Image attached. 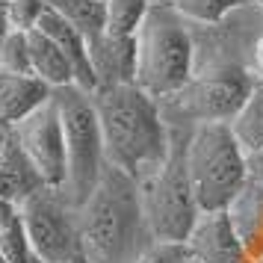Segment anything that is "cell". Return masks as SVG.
I'll return each instance as SVG.
<instances>
[{
    "mask_svg": "<svg viewBox=\"0 0 263 263\" xmlns=\"http://www.w3.org/2000/svg\"><path fill=\"white\" fill-rule=\"evenodd\" d=\"M92 98L109 166L127 172L133 180L148 178L157 166H163L172 133L157 98L142 92L136 83L107 86Z\"/></svg>",
    "mask_w": 263,
    "mask_h": 263,
    "instance_id": "6da1fadb",
    "label": "cell"
},
{
    "mask_svg": "<svg viewBox=\"0 0 263 263\" xmlns=\"http://www.w3.org/2000/svg\"><path fill=\"white\" fill-rule=\"evenodd\" d=\"M77 225L89 263H136L145 246L154 242L142 213L139 183L109 163L98 186L77 207Z\"/></svg>",
    "mask_w": 263,
    "mask_h": 263,
    "instance_id": "7a4b0ae2",
    "label": "cell"
},
{
    "mask_svg": "<svg viewBox=\"0 0 263 263\" xmlns=\"http://www.w3.org/2000/svg\"><path fill=\"white\" fill-rule=\"evenodd\" d=\"M136 45V80L142 92L163 98L180 92L195 74V39L192 24L168 3L157 0L133 36Z\"/></svg>",
    "mask_w": 263,
    "mask_h": 263,
    "instance_id": "3957f363",
    "label": "cell"
},
{
    "mask_svg": "<svg viewBox=\"0 0 263 263\" xmlns=\"http://www.w3.org/2000/svg\"><path fill=\"white\" fill-rule=\"evenodd\" d=\"M183 157H186L190 183L201 213L228 210L249 186L246 151L239 148L228 121L192 127L186 133Z\"/></svg>",
    "mask_w": 263,
    "mask_h": 263,
    "instance_id": "277c9868",
    "label": "cell"
},
{
    "mask_svg": "<svg viewBox=\"0 0 263 263\" xmlns=\"http://www.w3.org/2000/svg\"><path fill=\"white\" fill-rule=\"evenodd\" d=\"M172 145L163 166H157L148 178L139 183V198H142V213L151 231V239H166V242H186L192 225L198 222L201 207L195 201V192L186 172V127H168Z\"/></svg>",
    "mask_w": 263,
    "mask_h": 263,
    "instance_id": "5b68a950",
    "label": "cell"
},
{
    "mask_svg": "<svg viewBox=\"0 0 263 263\" xmlns=\"http://www.w3.org/2000/svg\"><path fill=\"white\" fill-rule=\"evenodd\" d=\"M53 98L60 107L62 136H65V186H62V195L74 207H80L89 198V192L98 186V180L107 168L95 98L80 86L53 89Z\"/></svg>",
    "mask_w": 263,
    "mask_h": 263,
    "instance_id": "8992f818",
    "label": "cell"
},
{
    "mask_svg": "<svg viewBox=\"0 0 263 263\" xmlns=\"http://www.w3.org/2000/svg\"><path fill=\"white\" fill-rule=\"evenodd\" d=\"M257 80L251 74H195L180 92L160 101L168 127H198L228 121L239 112Z\"/></svg>",
    "mask_w": 263,
    "mask_h": 263,
    "instance_id": "52a82bcc",
    "label": "cell"
},
{
    "mask_svg": "<svg viewBox=\"0 0 263 263\" xmlns=\"http://www.w3.org/2000/svg\"><path fill=\"white\" fill-rule=\"evenodd\" d=\"M24 222V234L33 251V260L42 263H65L80 257V225L77 207L60 190H39L18 204Z\"/></svg>",
    "mask_w": 263,
    "mask_h": 263,
    "instance_id": "ba28073f",
    "label": "cell"
},
{
    "mask_svg": "<svg viewBox=\"0 0 263 263\" xmlns=\"http://www.w3.org/2000/svg\"><path fill=\"white\" fill-rule=\"evenodd\" d=\"M18 145L24 148L30 163L36 166L39 178L48 190L65 186V136H62V119L57 98L50 95L36 112H30L24 121L12 127Z\"/></svg>",
    "mask_w": 263,
    "mask_h": 263,
    "instance_id": "9c48e42d",
    "label": "cell"
},
{
    "mask_svg": "<svg viewBox=\"0 0 263 263\" xmlns=\"http://www.w3.org/2000/svg\"><path fill=\"white\" fill-rule=\"evenodd\" d=\"M192 263H249V251L239 239L228 210L201 213L186 237Z\"/></svg>",
    "mask_w": 263,
    "mask_h": 263,
    "instance_id": "30bf717a",
    "label": "cell"
},
{
    "mask_svg": "<svg viewBox=\"0 0 263 263\" xmlns=\"http://www.w3.org/2000/svg\"><path fill=\"white\" fill-rule=\"evenodd\" d=\"M89 62H92L98 89L124 86L136 80V45H133V39L109 36V33L89 39Z\"/></svg>",
    "mask_w": 263,
    "mask_h": 263,
    "instance_id": "8fae6325",
    "label": "cell"
},
{
    "mask_svg": "<svg viewBox=\"0 0 263 263\" xmlns=\"http://www.w3.org/2000/svg\"><path fill=\"white\" fill-rule=\"evenodd\" d=\"M50 95H53V89L39 77L0 74V127L12 130L18 121L36 112Z\"/></svg>",
    "mask_w": 263,
    "mask_h": 263,
    "instance_id": "7c38bea8",
    "label": "cell"
},
{
    "mask_svg": "<svg viewBox=\"0 0 263 263\" xmlns=\"http://www.w3.org/2000/svg\"><path fill=\"white\" fill-rule=\"evenodd\" d=\"M45 190V183L39 178L36 166L30 163V157L24 154V148L18 145L15 133L9 130L6 148H3V160H0V201L18 204L30 198L33 192Z\"/></svg>",
    "mask_w": 263,
    "mask_h": 263,
    "instance_id": "4fadbf2b",
    "label": "cell"
},
{
    "mask_svg": "<svg viewBox=\"0 0 263 263\" xmlns=\"http://www.w3.org/2000/svg\"><path fill=\"white\" fill-rule=\"evenodd\" d=\"M30 39V60H33V74L39 80H45L50 89H62V86H77V77H74V65L71 60L65 57V50L48 39L42 30H33L27 33Z\"/></svg>",
    "mask_w": 263,
    "mask_h": 263,
    "instance_id": "5bb4252c",
    "label": "cell"
},
{
    "mask_svg": "<svg viewBox=\"0 0 263 263\" xmlns=\"http://www.w3.org/2000/svg\"><path fill=\"white\" fill-rule=\"evenodd\" d=\"M228 213L234 219V228H237L249 257L263 254V186L260 183H249L242 190V195L228 207Z\"/></svg>",
    "mask_w": 263,
    "mask_h": 263,
    "instance_id": "9a60e30c",
    "label": "cell"
},
{
    "mask_svg": "<svg viewBox=\"0 0 263 263\" xmlns=\"http://www.w3.org/2000/svg\"><path fill=\"white\" fill-rule=\"evenodd\" d=\"M231 130H234L239 148L246 154L263 148V83H257L251 89V95L246 98V104L231 119Z\"/></svg>",
    "mask_w": 263,
    "mask_h": 263,
    "instance_id": "2e32d148",
    "label": "cell"
},
{
    "mask_svg": "<svg viewBox=\"0 0 263 263\" xmlns=\"http://www.w3.org/2000/svg\"><path fill=\"white\" fill-rule=\"evenodd\" d=\"M148 9H151V0H104V33L133 39Z\"/></svg>",
    "mask_w": 263,
    "mask_h": 263,
    "instance_id": "e0dca14e",
    "label": "cell"
},
{
    "mask_svg": "<svg viewBox=\"0 0 263 263\" xmlns=\"http://www.w3.org/2000/svg\"><path fill=\"white\" fill-rule=\"evenodd\" d=\"M45 6L71 21L86 39L104 33V3L101 0H45Z\"/></svg>",
    "mask_w": 263,
    "mask_h": 263,
    "instance_id": "ac0fdd59",
    "label": "cell"
},
{
    "mask_svg": "<svg viewBox=\"0 0 263 263\" xmlns=\"http://www.w3.org/2000/svg\"><path fill=\"white\" fill-rule=\"evenodd\" d=\"M0 251L9 263H33V251L27 242L24 222L15 204L0 201Z\"/></svg>",
    "mask_w": 263,
    "mask_h": 263,
    "instance_id": "d6986e66",
    "label": "cell"
},
{
    "mask_svg": "<svg viewBox=\"0 0 263 263\" xmlns=\"http://www.w3.org/2000/svg\"><path fill=\"white\" fill-rule=\"evenodd\" d=\"M190 24L207 27L225 21L231 12H237L239 6H246L251 0H168Z\"/></svg>",
    "mask_w": 263,
    "mask_h": 263,
    "instance_id": "ffe728a7",
    "label": "cell"
},
{
    "mask_svg": "<svg viewBox=\"0 0 263 263\" xmlns=\"http://www.w3.org/2000/svg\"><path fill=\"white\" fill-rule=\"evenodd\" d=\"M0 74L36 77L33 74V60H30V39H27V33L3 30V36H0Z\"/></svg>",
    "mask_w": 263,
    "mask_h": 263,
    "instance_id": "44dd1931",
    "label": "cell"
},
{
    "mask_svg": "<svg viewBox=\"0 0 263 263\" xmlns=\"http://www.w3.org/2000/svg\"><path fill=\"white\" fill-rule=\"evenodd\" d=\"M48 12L45 0H6L3 3V27L15 33H33Z\"/></svg>",
    "mask_w": 263,
    "mask_h": 263,
    "instance_id": "7402d4cb",
    "label": "cell"
},
{
    "mask_svg": "<svg viewBox=\"0 0 263 263\" xmlns=\"http://www.w3.org/2000/svg\"><path fill=\"white\" fill-rule=\"evenodd\" d=\"M136 263H192L186 242H166V239H154L148 242L145 251L136 257Z\"/></svg>",
    "mask_w": 263,
    "mask_h": 263,
    "instance_id": "603a6c76",
    "label": "cell"
},
{
    "mask_svg": "<svg viewBox=\"0 0 263 263\" xmlns=\"http://www.w3.org/2000/svg\"><path fill=\"white\" fill-rule=\"evenodd\" d=\"M246 168H249V183H260L263 186V148L246 154Z\"/></svg>",
    "mask_w": 263,
    "mask_h": 263,
    "instance_id": "cb8c5ba5",
    "label": "cell"
},
{
    "mask_svg": "<svg viewBox=\"0 0 263 263\" xmlns=\"http://www.w3.org/2000/svg\"><path fill=\"white\" fill-rule=\"evenodd\" d=\"M251 71L257 77V83H263V36L257 39V45L251 50Z\"/></svg>",
    "mask_w": 263,
    "mask_h": 263,
    "instance_id": "d4e9b609",
    "label": "cell"
},
{
    "mask_svg": "<svg viewBox=\"0 0 263 263\" xmlns=\"http://www.w3.org/2000/svg\"><path fill=\"white\" fill-rule=\"evenodd\" d=\"M6 139H9V127H0V160H3V148H6Z\"/></svg>",
    "mask_w": 263,
    "mask_h": 263,
    "instance_id": "484cf974",
    "label": "cell"
},
{
    "mask_svg": "<svg viewBox=\"0 0 263 263\" xmlns=\"http://www.w3.org/2000/svg\"><path fill=\"white\" fill-rule=\"evenodd\" d=\"M33 263H42V260H33ZM65 263H89V260H86L83 254H80V257H74V260H65Z\"/></svg>",
    "mask_w": 263,
    "mask_h": 263,
    "instance_id": "4316f807",
    "label": "cell"
},
{
    "mask_svg": "<svg viewBox=\"0 0 263 263\" xmlns=\"http://www.w3.org/2000/svg\"><path fill=\"white\" fill-rule=\"evenodd\" d=\"M249 263H263V254H257V257H249Z\"/></svg>",
    "mask_w": 263,
    "mask_h": 263,
    "instance_id": "83f0119b",
    "label": "cell"
},
{
    "mask_svg": "<svg viewBox=\"0 0 263 263\" xmlns=\"http://www.w3.org/2000/svg\"><path fill=\"white\" fill-rule=\"evenodd\" d=\"M0 263H9V260H6V254H3V251H0Z\"/></svg>",
    "mask_w": 263,
    "mask_h": 263,
    "instance_id": "f1b7e54d",
    "label": "cell"
},
{
    "mask_svg": "<svg viewBox=\"0 0 263 263\" xmlns=\"http://www.w3.org/2000/svg\"><path fill=\"white\" fill-rule=\"evenodd\" d=\"M151 3H157V0H151Z\"/></svg>",
    "mask_w": 263,
    "mask_h": 263,
    "instance_id": "f546056e",
    "label": "cell"
}]
</instances>
